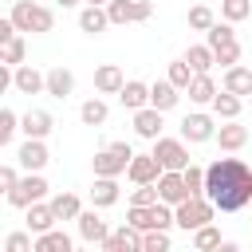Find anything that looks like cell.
I'll return each instance as SVG.
<instances>
[{
	"mask_svg": "<svg viewBox=\"0 0 252 252\" xmlns=\"http://www.w3.org/2000/svg\"><path fill=\"white\" fill-rule=\"evenodd\" d=\"M16 161L24 165V169H32V173H39L47 161H51V154H47V146H43V138H24V146L16 150Z\"/></svg>",
	"mask_w": 252,
	"mask_h": 252,
	"instance_id": "obj_12",
	"label": "cell"
},
{
	"mask_svg": "<svg viewBox=\"0 0 252 252\" xmlns=\"http://www.w3.org/2000/svg\"><path fill=\"white\" fill-rule=\"evenodd\" d=\"M213 114H217L220 122L240 118V94H232V91H217V98H213Z\"/></svg>",
	"mask_w": 252,
	"mask_h": 252,
	"instance_id": "obj_29",
	"label": "cell"
},
{
	"mask_svg": "<svg viewBox=\"0 0 252 252\" xmlns=\"http://www.w3.org/2000/svg\"><path fill=\"white\" fill-rule=\"evenodd\" d=\"M185 59L193 63V71L201 75V71H213V63H217V55H213V47L209 43H193L189 51H185Z\"/></svg>",
	"mask_w": 252,
	"mask_h": 252,
	"instance_id": "obj_33",
	"label": "cell"
},
{
	"mask_svg": "<svg viewBox=\"0 0 252 252\" xmlns=\"http://www.w3.org/2000/svg\"><path fill=\"white\" fill-rule=\"evenodd\" d=\"M51 209H55V217H59V220H79L83 201H79L75 193H55V197H51Z\"/></svg>",
	"mask_w": 252,
	"mask_h": 252,
	"instance_id": "obj_30",
	"label": "cell"
},
{
	"mask_svg": "<svg viewBox=\"0 0 252 252\" xmlns=\"http://www.w3.org/2000/svg\"><path fill=\"white\" fill-rule=\"evenodd\" d=\"M122 87H126V75H122L118 63H102V67L94 71V91H98V94H118Z\"/></svg>",
	"mask_w": 252,
	"mask_h": 252,
	"instance_id": "obj_19",
	"label": "cell"
},
{
	"mask_svg": "<svg viewBox=\"0 0 252 252\" xmlns=\"http://www.w3.org/2000/svg\"><path fill=\"white\" fill-rule=\"evenodd\" d=\"M16 130H20V114L4 106V110H0V146H8V142L16 138Z\"/></svg>",
	"mask_w": 252,
	"mask_h": 252,
	"instance_id": "obj_40",
	"label": "cell"
},
{
	"mask_svg": "<svg viewBox=\"0 0 252 252\" xmlns=\"http://www.w3.org/2000/svg\"><path fill=\"white\" fill-rule=\"evenodd\" d=\"M213 55H217L220 67H232V63H240V43H236V39H224V43L213 47Z\"/></svg>",
	"mask_w": 252,
	"mask_h": 252,
	"instance_id": "obj_39",
	"label": "cell"
},
{
	"mask_svg": "<svg viewBox=\"0 0 252 252\" xmlns=\"http://www.w3.org/2000/svg\"><path fill=\"white\" fill-rule=\"evenodd\" d=\"M161 114L165 110H158V106H142V110H134V134L138 138H161Z\"/></svg>",
	"mask_w": 252,
	"mask_h": 252,
	"instance_id": "obj_17",
	"label": "cell"
},
{
	"mask_svg": "<svg viewBox=\"0 0 252 252\" xmlns=\"http://www.w3.org/2000/svg\"><path fill=\"white\" fill-rule=\"evenodd\" d=\"M24 51H28V43H24V35L16 32L12 39H4V43H0V63H12V67H20V63H24Z\"/></svg>",
	"mask_w": 252,
	"mask_h": 252,
	"instance_id": "obj_32",
	"label": "cell"
},
{
	"mask_svg": "<svg viewBox=\"0 0 252 252\" xmlns=\"http://www.w3.org/2000/svg\"><path fill=\"white\" fill-rule=\"evenodd\" d=\"M193 248H197V252L220 248V228H213V220H209V224H201V228L193 232Z\"/></svg>",
	"mask_w": 252,
	"mask_h": 252,
	"instance_id": "obj_36",
	"label": "cell"
},
{
	"mask_svg": "<svg viewBox=\"0 0 252 252\" xmlns=\"http://www.w3.org/2000/svg\"><path fill=\"white\" fill-rule=\"evenodd\" d=\"M224 91H232V94H252V71L248 67H240V63H232V67H224Z\"/></svg>",
	"mask_w": 252,
	"mask_h": 252,
	"instance_id": "obj_28",
	"label": "cell"
},
{
	"mask_svg": "<svg viewBox=\"0 0 252 252\" xmlns=\"http://www.w3.org/2000/svg\"><path fill=\"white\" fill-rule=\"evenodd\" d=\"M71 248H75V240L63 228H47L35 236V252H71Z\"/></svg>",
	"mask_w": 252,
	"mask_h": 252,
	"instance_id": "obj_27",
	"label": "cell"
},
{
	"mask_svg": "<svg viewBox=\"0 0 252 252\" xmlns=\"http://www.w3.org/2000/svg\"><path fill=\"white\" fill-rule=\"evenodd\" d=\"M55 4H59V8H75L79 0H55Z\"/></svg>",
	"mask_w": 252,
	"mask_h": 252,
	"instance_id": "obj_45",
	"label": "cell"
},
{
	"mask_svg": "<svg viewBox=\"0 0 252 252\" xmlns=\"http://www.w3.org/2000/svg\"><path fill=\"white\" fill-rule=\"evenodd\" d=\"M158 197H161L165 205H181L185 197H193L189 185H185V173H181V169H161V177H158Z\"/></svg>",
	"mask_w": 252,
	"mask_h": 252,
	"instance_id": "obj_10",
	"label": "cell"
},
{
	"mask_svg": "<svg viewBox=\"0 0 252 252\" xmlns=\"http://www.w3.org/2000/svg\"><path fill=\"white\" fill-rule=\"evenodd\" d=\"M213 213H217V205H213L205 193H201V197H185L181 205H173V220H177V228H185V232H197L201 224H209Z\"/></svg>",
	"mask_w": 252,
	"mask_h": 252,
	"instance_id": "obj_4",
	"label": "cell"
},
{
	"mask_svg": "<svg viewBox=\"0 0 252 252\" xmlns=\"http://www.w3.org/2000/svg\"><path fill=\"white\" fill-rule=\"evenodd\" d=\"M126 220H130L138 232H150V228H169V224H177V220H173V205H165V201H158V205H130Z\"/></svg>",
	"mask_w": 252,
	"mask_h": 252,
	"instance_id": "obj_5",
	"label": "cell"
},
{
	"mask_svg": "<svg viewBox=\"0 0 252 252\" xmlns=\"http://www.w3.org/2000/svg\"><path fill=\"white\" fill-rule=\"evenodd\" d=\"M79 118H83V126H102V122L110 118V106H106L102 98H87V102L79 106Z\"/></svg>",
	"mask_w": 252,
	"mask_h": 252,
	"instance_id": "obj_31",
	"label": "cell"
},
{
	"mask_svg": "<svg viewBox=\"0 0 252 252\" xmlns=\"http://www.w3.org/2000/svg\"><path fill=\"white\" fill-rule=\"evenodd\" d=\"M154 158L161 161V169H185L189 165L185 138H154Z\"/></svg>",
	"mask_w": 252,
	"mask_h": 252,
	"instance_id": "obj_9",
	"label": "cell"
},
{
	"mask_svg": "<svg viewBox=\"0 0 252 252\" xmlns=\"http://www.w3.org/2000/svg\"><path fill=\"white\" fill-rule=\"evenodd\" d=\"M4 252H35V240H32V228L28 232H12L4 240Z\"/></svg>",
	"mask_w": 252,
	"mask_h": 252,
	"instance_id": "obj_42",
	"label": "cell"
},
{
	"mask_svg": "<svg viewBox=\"0 0 252 252\" xmlns=\"http://www.w3.org/2000/svg\"><path fill=\"white\" fill-rule=\"evenodd\" d=\"M12 87H16L20 94H47V71H35V67L20 63V67H16V79H12Z\"/></svg>",
	"mask_w": 252,
	"mask_h": 252,
	"instance_id": "obj_15",
	"label": "cell"
},
{
	"mask_svg": "<svg viewBox=\"0 0 252 252\" xmlns=\"http://www.w3.org/2000/svg\"><path fill=\"white\" fill-rule=\"evenodd\" d=\"M106 28H110L106 4H87V8L79 12V32H87V35H102Z\"/></svg>",
	"mask_w": 252,
	"mask_h": 252,
	"instance_id": "obj_18",
	"label": "cell"
},
{
	"mask_svg": "<svg viewBox=\"0 0 252 252\" xmlns=\"http://www.w3.org/2000/svg\"><path fill=\"white\" fill-rule=\"evenodd\" d=\"M205 197L220 213H240L244 205H252V169L240 158H217L213 165H205Z\"/></svg>",
	"mask_w": 252,
	"mask_h": 252,
	"instance_id": "obj_1",
	"label": "cell"
},
{
	"mask_svg": "<svg viewBox=\"0 0 252 252\" xmlns=\"http://www.w3.org/2000/svg\"><path fill=\"white\" fill-rule=\"evenodd\" d=\"M43 197H47V181H43V173H32V169L16 181V189H8V205L12 209H28V205H35Z\"/></svg>",
	"mask_w": 252,
	"mask_h": 252,
	"instance_id": "obj_6",
	"label": "cell"
},
{
	"mask_svg": "<svg viewBox=\"0 0 252 252\" xmlns=\"http://www.w3.org/2000/svg\"><path fill=\"white\" fill-rule=\"evenodd\" d=\"M193 75H197V71H193V63H189V59L181 55V59H173V63H169V75H165V79H169L173 87H181V91H189V83H193Z\"/></svg>",
	"mask_w": 252,
	"mask_h": 252,
	"instance_id": "obj_34",
	"label": "cell"
},
{
	"mask_svg": "<svg viewBox=\"0 0 252 252\" xmlns=\"http://www.w3.org/2000/svg\"><path fill=\"white\" fill-rule=\"evenodd\" d=\"M181 138H185V142H193V146L213 142V138H217V114H205V110L185 114V118H181Z\"/></svg>",
	"mask_w": 252,
	"mask_h": 252,
	"instance_id": "obj_8",
	"label": "cell"
},
{
	"mask_svg": "<svg viewBox=\"0 0 252 252\" xmlns=\"http://www.w3.org/2000/svg\"><path fill=\"white\" fill-rule=\"evenodd\" d=\"M130 158H134L130 142H110L106 150H98V154L91 158V165H94V177H122V173L130 169Z\"/></svg>",
	"mask_w": 252,
	"mask_h": 252,
	"instance_id": "obj_3",
	"label": "cell"
},
{
	"mask_svg": "<svg viewBox=\"0 0 252 252\" xmlns=\"http://www.w3.org/2000/svg\"><path fill=\"white\" fill-rule=\"evenodd\" d=\"M8 16H12V24L20 32H32V35H43V32L55 28V12L43 8V4H35V0H12Z\"/></svg>",
	"mask_w": 252,
	"mask_h": 252,
	"instance_id": "obj_2",
	"label": "cell"
},
{
	"mask_svg": "<svg viewBox=\"0 0 252 252\" xmlns=\"http://www.w3.org/2000/svg\"><path fill=\"white\" fill-rule=\"evenodd\" d=\"M161 197H158V181L154 185H138L134 193H130V205H158Z\"/></svg>",
	"mask_w": 252,
	"mask_h": 252,
	"instance_id": "obj_43",
	"label": "cell"
},
{
	"mask_svg": "<svg viewBox=\"0 0 252 252\" xmlns=\"http://www.w3.org/2000/svg\"><path fill=\"white\" fill-rule=\"evenodd\" d=\"M118 102L126 110H142V106H150V87L142 79H126V87L118 91Z\"/></svg>",
	"mask_w": 252,
	"mask_h": 252,
	"instance_id": "obj_21",
	"label": "cell"
},
{
	"mask_svg": "<svg viewBox=\"0 0 252 252\" xmlns=\"http://www.w3.org/2000/svg\"><path fill=\"white\" fill-rule=\"evenodd\" d=\"M16 181H20V173H16V165H0V189L8 193V189H16Z\"/></svg>",
	"mask_w": 252,
	"mask_h": 252,
	"instance_id": "obj_44",
	"label": "cell"
},
{
	"mask_svg": "<svg viewBox=\"0 0 252 252\" xmlns=\"http://www.w3.org/2000/svg\"><path fill=\"white\" fill-rule=\"evenodd\" d=\"M252 16V0H220V20L228 24H240Z\"/></svg>",
	"mask_w": 252,
	"mask_h": 252,
	"instance_id": "obj_35",
	"label": "cell"
},
{
	"mask_svg": "<svg viewBox=\"0 0 252 252\" xmlns=\"http://www.w3.org/2000/svg\"><path fill=\"white\" fill-rule=\"evenodd\" d=\"M213 98H217V83H213V75H209V71L193 75V83H189V102H197V106H213Z\"/></svg>",
	"mask_w": 252,
	"mask_h": 252,
	"instance_id": "obj_23",
	"label": "cell"
},
{
	"mask_svg": "<svg viewBox=\"0 0 252 252\" xmlns=\"http://www.w3.org/2000/svg\"><path fill=\"white\" fill-rule=\"evenodd\" d=\"M71 91H75V75H71L63 63L51 67V71H47V94H51V98H67Z\"/></svg>",
	"mask_w": 252,
	"mask_h": 252,
	"instance_id": "obj_25",
	"label": "cell"
},
{
	"mask_svg": "<svg viewBox=\"0 0 252 252\" xmlns=\"http://www.w3.org/2000/svg\"><path fill=\"white\" fill-rule=\"evenodd\" d=\"M102 252H142V232L126 220L122 228H114V232L102 240Z\"/></svg>",
	"mask_w": 252,
	"mask_h": 252,
	"instance_id": "obj_14",
	"label": "cell"
},
{
	"mask_svg": "<svg viewBox=\"0 0 252 252\" xmlns=\"http://www.w3.org/2000/svg\"><path fill=\"white\" fill-rule=\"evenodd\" d=\"M169 248V228H150L142 232V252H165Z\"/></svg>",
	"mask_w": 252,
	"mask_h": 252,
	"instance_id": "obj_38",
	"label": "cell"
},
{
	"mask_svg": "<svg viewBox=\"0 0 252 252\" xmlns=\"http://www.w3.org/2000/svg\"><path fill=\"white\" fill-rule=\"evenodd\" d=\"M87 4H106V0H87Z\"/></svg>",
	"mask_w": 252,
	"mask_h": 252,
	"instance_id": "obj_46",
	"label": "cell"
},
{
	"mask_svg": "<svg viewBox=\"0 0 252 252\" xmlns=\"http://www.w3.org/2000/svg\"><path fill=\"white\" fill-rule=\"evenodd\" d=\"M20 130H24V138H47L55 130V118L47 110H28V114H20Z\"/></svg>",
	"mask_w": 252,
	"mask_h": 252,
	"instance_id": "obj_20",
	"label": "cell"
},
{
	"mask_svg": "<svg viewBox=\"0 0 252 252\" xmlns=\"http://www.w3.org/2000/svg\"><path fill=\"white\" fill-rule=\"evenodd\" d=\"M118 201V177H94L91 185V205L94 209H110Z\"/></svg>",
	"mask_w": 252,
	"mask_h": 252,
	"instance_id": "obj_24",
	"label": "cell"
},
{
	"mask_svg": "<svg viewBox=\"0 0 252 252\" xmlns=\"http://www.w3.org/2000/svg\"><path fill=\"white\" fill-rule=\"evenodd\" d=\"M224 154H236V150H244L248 146V126H240L236 118H228L224 126H217V138H213Z\"/></svg>",
	"mask_w": 252,
	"mask_h": 252,
	"instance_id": "obj_16",
	"label": "cell"
},
{
	"mask_svg": "<svg viewBox=\"0 0 252 252\" xmlns=\"http://www.w3.org/2000/svg\"><path fill=\"white\" fill-rule=\"evenodd\" d=\"M213 24H217V16H213L209 4H193V8H189V28H193V32H209Z\"/></svg>",
	"mask_w": 252,
	"mask_h": 252,
	"instance_id": "obj_37",
	"label": "cell"
},
{
	"mask_svg": "<svg viewBox=\"0 0 252 252\" xmlns=\"http://www.w3.org/2000/svg\"><path fill=\"white\" fill-rule=\"evenodd\" d=\"M106 16L110 24H146L154 16L150 0H106Z\"/></svg>",
	"mask_w": 252,
	"mask_h": 252,
	"instance_id": "obj_7",
	"label": "cell"
},
{
	"mask_svg": "<svg viewBox=\"0 0 252 252\" xmlns=\"http://www.w3.org/2000/svg\"><path fill=\"white\" fill-rule=\"evenodd\" d=\"M181 173H185V185H189V193H193V197H201V193H205V169L189 161Z\"/></svg>",
	"mask_w": 252,
	"mask_h": 252,
	"instance_id": "obj_41",
	"label": "cell"
},
{
	"mask_svg": "<svg viewBox=\"0 0 252 252\" xmlns=\"http://www.w3.org/2000/svg\"><path fill=\"white\" fill-rule=\"evenodd\" d=\"M24 213H28V228H32L35 236H39V232H47V228H55V220H59V217H55V209H51V201H47V205H43V201H35V205H28Z\"/></svg>",
	"mask_w": 252,
	"mask_h": 252,
	"instance_id": "obj_22",
	"label": "cell"
},
{
	"mask_svg": "<svg viewBox=\"0 0 252 252\" xmlns=\"http://www.w3.org/2000/svg\"><path fill=\"white\" fill-rule=\"evenodd\" d=\"M126 173H130V181H134V185H154V181L161 177V161L154 158V150H150V154H134Z\"/></svg>",
	"mask_w": 252,
	"mask_h": 252,
	"instance_id": "obj_11",
	"label": "cell"
},
{
	"mask_svg": "<svg viewBox=\"0 0 252 252\" xmlns=\"http://www.w3.org/2000/svg\"><path fill=\"white\" fill-rule=\"evenodd\" d=\"M75 224H79V236H83L87 244H98V248H102V240L110 236V228H106V220L98 217V209H83Z\"/></svg>",
	"mask_w": 252,
	"mask_h": 252,
	"instance_id": "obj_13",
	"label": "cell"
},
{
	"mask_svg": "<svg viewBox=\"0 0 252 252\" xmlns=\"http://www.w3.org/2000/svg\"><path fill=\"white\" fill-rule=\"evenodd\" d=\"M177 91H181V87H173L169 79H158V83L150 87V106H158V110H173L177 98H181Z\"/></svg>",
	"mask_w": 252,
	"mask_h": 252,
	"instance_id": "obj_26",
	"label": "cell"
}]
</instances>
